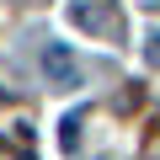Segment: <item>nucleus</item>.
<instances>
[{
	"label": "nucleus",
	"mask_w": 160,
	"mask_h": 160,
	"mask_svg": "<svg viewBox=\"0 0 160 160\" xmlns=\"http://www.w3.org/2000/svg\"><path fill=\"white\" fill-rule=\"evenodd\" d=\"M43 75L53 80V86H64V91L80 86V69H75V59H69L64 43H48V48H43Z\"/></svg>",
	"instance_id": "f03ea898"
},
{
	"label": "nucleus",
	"mask_w": 160,
	"mask_h": 160,
	"mask_svg": "<svg viewBox=\"0 0 160 160\" xmlns=\"http://www.w3.org/2000/svg\"><path fill=\"white\" fill-rule=\"evenodd\" d=\"M59 144H64V155H69V149H80V112L59 123Z\"/></svg>",
	"instance_id": "7ed1b4c3"
},
{
	"label": "nucleus",
	"mask_w": 160,
	"mask_h": 160,
	"mask_svg": "<svg viewBox=\"0 0 160 160\" xmlns=\"http://www.w3.org/2000/svg\"><path fill=\"white\" fill-rule=\"evenodd\" d=\"M0 160H16V149H11V144H0Z\"/></svg>",
	"instance_id": "39448f33"
},
{
	"label": "nucleus",
	"mask_w": 160,
	"mask_h": 160,
	"mask_svg": "<svg viewBox=\"0 0 160 160\" xmlns=\"http://www.w3.org/2000/svg\"><path fill=\"white\" fill-rule=\"evenodd\" d=\"M64 16H69V27L91 32V38H107V32L118 27V11H112V0H69V6H64Z\"/></svg>",
	"instance_id": "f257e3e1"
},
{
	"label": "nucleus",
	"mask_w": 160,
	"mask_h": 160,
	"mask_svg": "<svg viewBox=\"0 0 160 160\" xmlns=\"http://www.w3.org/2000/svg\"><path fill=\"white\" fill-rule=\"evenodd\" d=\"M144 64H149V69H160V32H149V38H144Z\"/></svg>",
	"instance_id": "20e7f679"
}]
</instances>
